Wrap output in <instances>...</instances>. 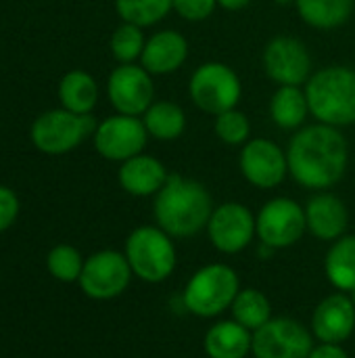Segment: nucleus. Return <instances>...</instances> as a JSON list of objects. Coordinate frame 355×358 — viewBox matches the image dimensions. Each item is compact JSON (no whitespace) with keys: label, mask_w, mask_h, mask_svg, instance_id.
I'll list each match as a JSON object with an SVG mask.
<instances>
[{"label":"nucleus","mask_w":355,"mask_h":358,"mask_svg":"<svg viewBox=\"0 0 355 358\" xmlns=\"http://www.w3.org/2000/svg\"><path fill=\"white\" fill-rule=\"evenodd\" d=\"M295 8L310 27L337 29L352 19L355 0H297Z\"/></svg>","instance_id":"5701e85b"},{"label":"nucleus","mask_w":355,"mask_h":358,"mask_svg":"<svg viewBox=\"0 0 355 358\" xmlns=\"http://www.w3.org/2000/svg\"><path fill=\"white\" fill-rule=\"evenodd\" d=\"M96 126L90 113L77 115L59 107L40 113L29 128V136L33 147L44 155H65L92 136Z\"/></svg>","instance_id":"423d86ee"},{"label":"nucleus","mask_w":355,"mask_h":358,"mask_svg":"<svg viewBox=\"0 0 355 358\" xmlns=\"http://www.w3.org/2000/svg\"><path fill=\"white\" fill-rule=\"evenodd\" d=\"M314 348V336L299 321L272 317L253 331L251 355L255 358H308Z\"/></svg>","instance_id":"9d476101"},{"label":"nucleus","mask_w":355,"mask_h":358,"mask_svg":"<svg viewBox=\"0 0 355 358\" xmlns=\"http://www.w3.org/2000/svg\"><path fill=\"white\" fill-rule=\"evenodd\" d=\"M355 331V306L349 294L326 296L312 315V336L322 344H343Z\"/></svg>","instance_id":"dca6fc26"},{"label":"nucleus","mask_w":355,"mask_h":358,"mask_svg":"<svg viewBox=\"0 0 355 358\" xmlns=\"http://www.w3.org/2000/svg\"><path fill=\"white\" fill-rule=\"evenodd\" d=\"M247 4H251V0H218V6H222L226 10H241Z\"/></svg>","instance_id":"72a5a7b5"},{"label":"nucleus","mask_w":355,"mask_h":358,"mask_svg":"<svg viewBox=\"0 0 355 358\" xmlns=\"http://www.w3.org/2000/svg\"><path fill=\"white\" fill-rule=\"evenodd\" d=\"M115 10L126 23L151 27L174 10V0H115Z\"/></svg>","instance_id":"bb28decb"},{"label":"nucleus","mask_w":355,"mask_h":358,"mask_svg":"<svg viewBox=\"0 0 355 358\" xmlns=\"http://www.w3.org/2000/svg\"><path fill=\"white\" fill-rule=\"evenodd\" d=\"M310 113L335 128L355 124V69L347 65H326L305 82Z\"/></svg>","instance_id":"7ed1b4c3"},{"label":"nucleus","mask_w":355,"mask_h":358,"mask_svg":"<svg viewBox=\"0 0 355 358\" xmlns=\"http://www.w3.org/2000/svg\"><path fill=\"white\" fill-rule=\"evenodd\" d=\"M308 358H349V355L345 352V348L341 344H318L312 348L310 357Z\"/></svg>","instance_id":"473e14b6"},{"label":"nucleus","mask_w":355,"mask_h":358,"mask_svg":"<svg viewBox=\"0 0 355 358\" xmlns=\"http://www.w3.org/2000/svg\"><path fill=\"white\" fill-rule=\"evenodd\" d=\"M239 292V273L224 262H213L199 268L188 279L182 294V302L190 315L199 319H216L222 313L230 310Z\"/></svg>","instance_id":"20e7f679"},{"label":"nucleus","mask_w":355,"mask_h":358,"mask_svg":"<svg viewBox=\"0 0 355 358\" xmlns=\"http://www.w3.org/2000/svg\"><path fill=\"white\" fill-rule=\"evenodd\" d=\"M132 277L134 273L126 254L103 250L84 262V271L77 283L82 292L92 300H113L128 289Z\"/></svg>","instance_id":"9b49d317"},{"label":"nucleus","mask_w":355,"mask_h":358,"mask_svg":"<svg viewBox=\"0 0 355 358\" xmlns=\"http://www.w3.org/2000/svg\"><path fill=\"white\" fill-rule=\"evenodd\" d=\"M266 76L278 86H301L312 78V55L308 46L293 36H274L262 55Z\"/></svg>","instance_id":"f8f14e48"},{"label":"nucleus","mask_w":355,"mask_h":358,"mask_svg":"<svg viewBox=\"0 0 355 358\" xmlns=\"http://www.w3.org/2000/svg\"><path fill=\"white\" fill-rule=\"evenodd\" d=\"M289 174L297 185L312 191H328L347 170L349 145L339 128L314 124L299 128L287 147Z\"/></svg>","instance_id":"f257e3e1"},{"label":"nucleus","mask_w":355,"mask_h":358,"mask_svg":"<svg viewBox=\"0 0 355 358\" xmlns=\"http://www.w3.org/2000/svg\"><path fill=\"white\" fill-rule=\"evenodd\" d=\"M92 141L100 157L121 164L144 151L149 132L140 117L115 113L96 126Z\"/></svg>","instance_id":"ddd939ff"},{"label":"nucleus","mask_w":355,"mask_h":358,"mask_svg":"<svg viewBox=\"0 0 355 358\" xmlns=\"http://www.w3.org/2000/svg\"><path fill=\"white\" fill-rule=\"evenodd\" d=\"M149 136L157 141H176L186 130V113L178 103L155 101L142 115Z\"/></svg>","instance_id":"393cba45"},{"label":"nucleus","mask_w":355,"mask_h":358,"mask_svg":"<svg viewBox=\"0 0 355 358\" xmlns=\"http://www.w3.org/2000/svg\"><path fill=\"white\" fill-rule=\"evenodd\" d=\"M84 262L86 260L82 258V254L73 245H67V243L52 248L48 252V258H46L48 273L61 283L80 281V275L84 271Z\"/></svg>","instance_id":"c85d7f7f"},{"label":"nucleus","mask_w":355,"mask_h":358,"mask_svg":"<svg viewBox=\"0 0 355 358\" xmlns=\"http://www.w3.org/2000/svg\"><path fill=\"white\" fill-rule=\"evenodd\" d=\"M274 2H276L278 6H291V4L295 6V2H297V0H274Z\"/></svg>","instance_id":"f704fd0d"},{"label":"nucleus","mask_w":355,"mask_h":358,"mask_svg":"<svg viewBox=\"0 0 355 358\" xmlns=\"http://www.w3.org/2000/svg\"><path fill=\"white\" fill-rule=\"evenodd\" d=\"M213 199L207 187L182 174H169L163 189L155 195L153 214L157 227L174 239H188L207 229Z\"/></svg>","instance_id":"f03ea898"},{"label":"nucleus","mask_w":355,"mask_h":358,"mask_svg":"<svg viewBox=\"0 0 355 358\" xmlns=\"http://www.w3.org/2000/svg\"><path fill=\"white\" fill-rule=\"evenodd\" d=\"M207 237L211 245L226 256L245 252L257 237V222L253 212L239 201H226L213 208L207 222Z\"/></svg>","instance_id":"1a4fd4ad"},{"label":"nucleus","mask_w":355,"mask_h":358,"mask_svg":"<svg viewBox=\"0 0 355 358\" xmlns=\"http://www.w3.org/2000/svg\"><path fill=\"white\" fill-rule=\"evenodd\" d=\"M144 34H142V27L134 25V23H121L119 27H115V31L111 34V55L113 59L123 65V63H134L136 59L142 57V50H144Z\"/></svg>","instance_id":"cd10ccee"},{"label":"nucleus","mask_w":355,"mask_h":358,"mask_svg":"<svg viewBox=\"0 0 355 358\" xmlns=\"http://www.w3.org/2000/svg\"><path fill=\"white\" fill-rule=\"evenodd\" d=\"M167 178H169L167 168L157 157L146 155V153H140L121 162L119 172H117L119 187L128 195H134V197L157 195L167 182Z\"/></svg>","instance_id":"6ab92c4d"},{"label":"nucleus","mask_w":355,"mask_h":358,"mask_svg":"<svg viewBox=\"0 0 355 358\" xmlns=\"http://www.w3.org/2000/svg\"><path fill=\"white\" fill-rule=\"evenodd\" d=\"M257 237L268 250L293 248L308 231L305 208L291 197H274L255 216Z\"/></svg>","instance_id":"6e6552de"},{"label":"nucleus","mask_w":355,"mask_h":358,"mask_svg":"<svg viewBox=\"0 0 355 358\" xmlns=\"http://www.w3.org/2000/svg\"><path fill=\"white\" fill-rule=\"evenodd\" d=\"M218 0H174V10L190 23L205 21L213 15Z\"/></svg>","instance_id":"7c9ffc66"},{"label":"nucleus","mask_w":355,"mask_h":358,"mask_svg":"<svg viewBox=\"0 0 355 358\" xmlns=\"http://www.w3.org/2000/svg\"><path fill=\"white\" fill-rule=\"evenodd\" d=\"M190 101L209 115H220L234 109L243 94V84L239 73L220 61H207L199 65L188 82Z\"/></svg>","instance_id":"0eeeda50"},{"label":"nucleus","mask_w":355,"mask_h":358,"mask_svg":"<svg viewBox=\"0 0 355 358\" xmlns=\"http://www.w3.org/2000/svg\"><path fill=\"white\" fill-rule=\"evenodd\" d=\"M107 96L117 113L123 115H144V111L155 103L153 76L136 63L117 65L107 80Z\"/></svg>","instance_id":"4468645a"},{"label":"nucleus","mask_w":355,"mask_h":358,"mask_svg":"<svg viewBox=\"0 0 355 358\" xmlns=\"http://www.w3.org/2000/svg\"><path fill=\"white\" fill-rule=\"evenodd\" d=\"M239 166L245 180L257 189H276L289 174L287 151L270 138H251L243 145Z\"/></svg>","instance_id":"2eb2a0df"},{"label":"nucleus","mask_w":355,"mask_h":358,"mask_svg":"<svg viewBox=\"0 0 355 358\" xmlns=\"http://www.w3.org/2000/svg\"><path fill=\"white\" fill-rule=\"evenodd\" d=\"M19 216V199L13 189L0 185V233L10 229Z\"/></svg>","instance_id":"2f4dec72"},{"label":"nucleus","mask_w":355,"mask_h":358,"mask_svg":"<svg viewBox=\"0 0 355 358\" xmlns=\"http://www.w3.org/2000/svg\"><path fill=\"white\" fill-rule=\"evenodd\" d=\"M324 273L337 292L355 289V235H343L333 241L324 258Z\"/></svg>","instance_id":"b1692460"},{"label":"nucleus","mask_w":355,"mask_h":358,"mask_svg":"<svg viewBox=\"0 0 355 358\" xmlns=\"http://www.w3.org/2000/svg\"><path fill=\"white\" fill-rule=\"evenodd\" d=\"M230 315L236 323L247 327L251 334L264 327L272 319V304L268 296L259 289H241L230 306Z\"/></svg>","instance_id":"a878e982"},{"label":"nucleus","mask_w":355,"mask_h":358,"mask_svg":"<svg viewBox=\"0 0 355 358\" xmlns=\"http://www.w3.org/2000/svg\"><path fill=\"white\" fill-rule=\"evenodd\" d=\"M123 254L134 277L153 285L167 281L178 264L174 237L151 224H142L128 235Z\"/></svg>","instance_id":"39448f33"},{"label":"nucleus","mask_w":355,"mask_h":358,"mask_svg":"<svg viewBox=\"0 0 355 358\" xmlns=\"http://www.w3.org/2000/svg\"><path fill=\"white\" fill-rule=\"evenodd\" d=\"M59 101L63 109L88 115L98 103V84L88 71L71 69L59 82Z\"/></svg>","instance_id":"412c9836"},{"label":"nucleus","mask_w":355,"mask_h":358,"mask_svg":"<svg viewBox=\"0 0 355 358\" xmlns=\"http://www.w3.org/2000/svg\"><path fill=\"white\" fill-rule=\"evenodd\" d=\"M213 132L222 143H226L230 147L245 145L247 141H251V122H249L247 113H243L234 107V109H228V111L216 115Z\"/></svg>","instance_id":"c756f323"},{"label":"nucleus","mask_w":355,"mask_h":358,"mask_svg":"<svg viewBox=\"0 0 355 358\" xmlns=\"http://www.w3.org/2000/svg\"><path fill=\"white\" fill-rule=\"evenodd\" d=\"M310 113L308 96L301 86H278L270 99V117L282 130L303 128Z\"/></svg>","instance_id":"4be33fe9"},{"label":"nucleus","mask_w":355,"mask_h":358,"mask_svg":"<svg viewBox=\"0 0 355 358\" xmlns=\"http://www.w3.org/2000/svg\"><path fill=\"white\" fill-rule=\"evenodd\" d=\"M251 346L253 334L234 319L213 323L203 338V348L209 358H247Z\"/></svg>","instance_id":"aec40b11"},{"label":"nucleus","mask_w":355,"mask_h":358,"mask_svg":"<svg viewBox=\"0 0 355 358\" xmlns=\"http://www.w3.org/2000/svg\"><path fill=\"white\" fill-rule=\"evenodd\" d=\"M188 59V42L176 29H163L153 34L142 50L140 65L151 76H167L178 71Z\"/></svg>","instance_id":"a211bd4d"},{"label":"nucleus","mask_w":355,"mask_h":358,"mask_svg":"<svg viewBox=\"0 0 355 358\" xmlns=\"http://www.w3.org/2000/svg\"><path fill=\"white\" fill-rule=\"evenodd\" d=\"M305 220L316 239L337 241L349 227V212L341 197L320 191L305 203Z\"/></svg>","instance_id":"f3484780"},{"label":"nucleus","mask_w":355,"mask_h":358,"mask_svg":"<svg viewBox=\"0 0 355 358\" xmlns=\"http://www.w3.org/2000/svg\"><path fill=\"white\" fill-rule=\"evenodd\" d=\"M349 298H352V302H354V306H355V289H352V292H349Z\"/></svg>","instance_id":"c9c22d12"}]
</instances>
